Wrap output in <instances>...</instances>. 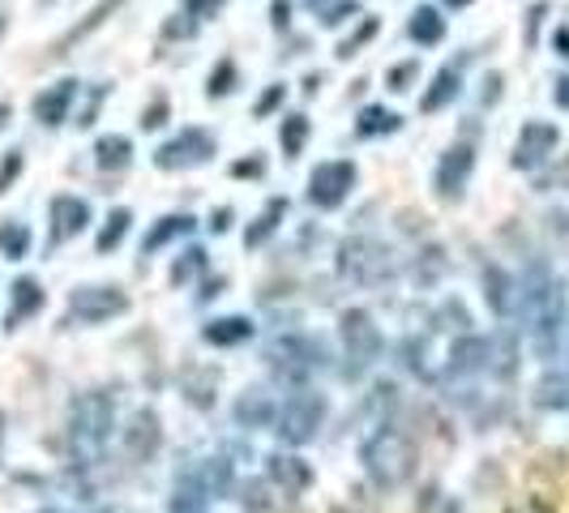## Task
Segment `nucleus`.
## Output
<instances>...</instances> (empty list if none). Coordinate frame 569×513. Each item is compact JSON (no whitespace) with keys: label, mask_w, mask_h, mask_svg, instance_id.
I'll return each mask as SVG.
<instances>
[{"label":"nucleus","mask_w":569,"mask_h":513,"mask_svg":"<svg viewBox=\"0 0 569 513\" xmlns=\"http://www.w3.org/2000/svg\"><path fill=\"white\" fill-rule=\"evenodd\" d=\"M518 317L527 321V334H531L535 351L544 360H553L557 347H561V338H566L569 308H566V287L544 266H531L527 279L518 283Z\"/></svg>","instance_id":"1"},{"label":"nucleus","mask_w":569,"mask_h":513,"mask_svg":"<svg viewBox=\"0 0 569 513\" xmlns=\"http://www.w3.org/2000/svg\"><path fill=\"white\" fill-rule=\"evenodd\" d=\"M112 437V398L108 394H77L69 407V449L81 466L103 458V445Z\"/></svg>","instance_id":"2"},{"label":"nucleus","mask_w":569,"mask_h":513,"mask_svg":"<svg viewBox=\"0 0 569 513\" xmlns=\"http://www.w3.org/2000/svg\"><path fill=\"white\" fill-rule=\"evenodd\" d=\"M364 471L381 484V488H399V484H407L412 479V471H416V445L407 433H399V428H377L372 437L364 440Z\"/></svg>","instance_id":"3"},{"label":"nucleus","mask_w":569,"mask_h":513,"mask_svg":"<svg viewBox=\"0 0 569 513\" xmlns=\"http://www.w3.org/2000/svg\"><path fill=\"white\" fill-rule=\"evenodd\" d=\"M334 266H339L343 279H352V283H359V287H368V283H385V279L394 274V257H390V248L377 244V240H364V235H352V240L339 244Z\"/></svg>","instance_id":"4"},{"label":"nucleus","mask_w":569,"mask_h":513,"mask_svg":"<svg viewBox=\"0 0 569 513\" xmlns=\"http://www.w3.org/2000/svg\"><path fill=\"white\" fill-rule=\"evenodd\" d=\"M356 189V163L352 158H326L308 176V202L317 210H339Z\"/></svg>","instance_id":"5"},{"label":"nucleus","mask_w":569,"mask_h":513,"mask_svg":"<svg viewBox=\"0 0 569 513\" xmlns=\"http://www.w3.org/2000/svg\"><path fill=\"white\" fill-rule=\"evenodd\" d=\"M321 424H326V398H321L317 389H300L283 411H279L275 433H279L283 445H304V440L317 437Z\"/></svg>","instance_id":"6"},{"label":"nucleus","mask_w":569,"mask_h":513,"mask_svg":"<svg viewBox=\"0 0 569 513\" xmlns=\"http://www.w3.org/2000/svg\"><path fill=\"white\" fill-rule=\"evenodd\" d=\"M266 364L275 368L283 381L300 385V381H308V372H313V368L326 364V351H321L313 338L287 334V338H275V343L266 347Z\"/></svg>","instance_id":"7"},{"label":"nucleus","mask_w":569,"mask_h":513,"mask_svg":"<svg viewBox=\"0 0 569 513\" xmlns=\"http://www.w3.org/2000/svg\"><path fill=\"white\" fill-rule=\"evenodd\" d=\"M476 171V146L471 142H454L450 150H441L437 171H432V193L441 202H458L467 193V180Z\"/></svg>","instance_id":"8"},{"label":"nucleus","mask_w":569,"mask_h":513,"mask_svg":"<svg viewBox=\"0 0 569 513\" xmlns=\"http://www.w3.org/2000/svg\"><path fill=\"white\" fill-rule=\"evenodd\" d=\"M214 158V138L206 129H185L176 133L172 142L154 150V167L159 171H189V167H202Z\"/></svg>","instance_id":"9"},{"label":"nucleus","mask_w":569,"mask_h":513,"mask_svg":"<svg viewBox=\"0 0 569 513\" xmlns=\"http://www.w3.org/2000/svg\"><path fill=\"white\" fill-rule=\"evenodd\" d=\"M339 338H343V351H347L356 364H372V360L381 356V347H385L372 312H364V308H347V312L339 317Z\"/></svg>","instance_id":"10"},{"label":"nucleus","mask_w":569,"mask_h":513,"mask_svg":"<svg viewBox=\"0 0 569 513\" xmlns=\"http://www.w3.org/2000/svg\"><path fill=\"white\" fill-rule=\"evenodd\" d=\"M557 142H561L557 125H548V120H527L522 133H518V142H514L509 163H514L518 171H535L540 163H548V154L557 150Z\"/></svg>","instance_id":"11"},{"label":"nucleus","mask_w":569,"mask_h":513,"mask_svg":"<svg viewBox=\"0 0 569 513\" xmlns=\"http://www.w3.org/2000/svg\"><path fill=\"white\" fill-rule=\"evenodd\" d=\"M125 308H129V299L121 287H77L69 295V312L86 325H103V321L121 317Z\"/></svg>","instance_id":"12"},{"label":"nucleus","mask_w":569,"mask_h":513,"mask_svg":"<svg viewBox=\"0 0 569 513\" xmlns=\"http://www.w3.org/2000/svg\"><path fill=\"white\" fill-rule=\"evenodd\" d=\"M73 99H77V81L73 77H61V81H52L48 90H39L35 94V120L39 125H48V129H56V125H65L69 120V107Z\"/></svg>","instance_id":"13"},{"label":"nucleus","mask_w":569,"mask_h":513,"mask_svg":"<svg viewBox=\"0 0 569 513\" xmlns=\"http://www.w3.org/2000/svg\"><path fill=\"white\" fill-rule=\"evenodd\" d=\"M493 368V338H480V334H463L454 347H450V372L454 376H476Z\"/></svg>","instance_id":"14"},{"label":"nucleus","mask_w":569,"mask_h":513,"mask_svg":"<svg viewBox=\"0 0 569 513\" xmlns=\"http://www.w3.org/2000/svg\"><path fill=\"white\" fill-rule=\"evenodd\" d=\"M86 222H90V206L81 197H73V193L52 197V244H65L73 235H81Z\"/></svg>","instance_id":"15"},{"label":"nucleus","mask_w":569,"mask_h":513,"mask_svg":"<svg viewBox=\"0 0 569 513\" xmlns=\"http://www.w3.org/2000/svg\"><path fill=\"white\" fill-rule=\"evenodd\" d=\"M231 420L240 428H270V424H279V407H275V398L266 389H244L236 398V407H231Z\"/></svg>","instance_id":"16"},{"label":"nucleus","mask_w":569,"mask_h":513,"mask_svg":"<svg viewBox=\"0 0 569 513\" xmlns=\"http://www.w3.org/2000/svg\"><path fill=\"white\" fill-rule=\"evenodd\" d=\"M125 449L134 462H146L154 449H159V415L154 411H138L125 428Z\"/></svg>","instance_id":"17"},{"label":"nucleus","mask_w":569,"mask_h":513,"mask_svg":"<svg viewBox=\"0 0 569 513\" xmlns=\"http://www.w3.org/2000/svg\"><path fill=\"white\" fill-rule=\"evenodd\" d=\"M266 475H270L283 492H304V488L313 484V471H308L295 453H270V458H266Z\"/></svg>","instance_id":"18"},{"label":"nucleus","mask_w":569,"mask_h":513,"mask_svg":"<svg viewBox=\"0 0 569 513\" xmlns=\"http://www.w3.org/2000/svg\"><path fill=\"white\" fill-rule=\"evenodd\" d=\"M484 299H489V308H493L497 317L518 312V279H509L501 266H489V270H484Z\"/></svg>","instance_id":"19"},{"label":"nucleus","mask_w":569,"mask_h":513,"mask_svg":"<svg viewBox=\"0 0 569 513\" xmlns=\"http://www.w3.org/2000/svg\"><path fill=\"white\" fill-rule=\"evenodd\" d=\"M407 39L420 43V48H432V43L445 39V17H441L437 4H416V9H412V17H407Z\"/></svg>","instance_id":"20"},{"label":"nucleus","mask_w":569,"mask_h":513,"mask_svg":"<svg viewBox=\"0 0 569 513\" xmlns=\"http://www.w3.org/2000/svg\"><path fill=\"white\" fill-rule=\"evenodd\" d=\"M9 295H13V308H9V317H4V330H17L26 317H35V312L43 308V287H39V279H17Z\"/></svg>","instance_id":"21"},{"label":"nucleus","mask_w":569,"mask_h":513,"mask_svg":"<svg viewBox=\"0 0 569 513\" xmlns=\"http://www.w3.org/2000/svg\"><path fill=\"white\" fill-rule=\"evenodd\" d=\"M134 163V142L125 133H103L94 142V167L99 171H125Z\"/></svg>","instance_id":"22"},{"label":"nucleus","mask_w":569,"mask_h":513,"mask_svg":"<svg viewBox=\"0 0 569 513\" xmlns=\"http://www.w3.org/2000/svg\"><path fill=\"white\" fill-rule=\"evenodd\" d=\"M202 338L211 347H240V343L253 338V321L249 317H214L211 325L202 330Z\"/></svg>","instance_id":"23"},{"label":"nucleus","mask_w":569,"mask_h":513,"mask_svg":"<svg viewBox=\"0 0 569 513\" xmlns=\"http://www.w3.org/2000/svg\"><path fill=\"white\" fill-rule=\"evenodd\" d=\"M458 94H463V77H458V69H441V74L432 77V86L425 90V99H420V112H425V116H437V112L450 107Z\"/></svg>","instance_id":"24"},{"label":"nucleus","mask_w":569,"mask_h":513,"mask_svg":"<svg viewBox=\"0 0 569 513\" xmlns=\"http://www.w3.org/2000/svg\"><path fill=\"white\" fill-rule=\"evenodd\" d=\"M193 227H198V219H193V215H163V219H159L154 227H150V231H146L142 253H159L163 244H172V240L189 235Z\"/></svg>","instance_id":"25"},{"label":"nucleus","mask_w":569,"mask_h":513,"mask_svg":"<svg viewBox=\"0 0 569 513\" xmlns=\"http://www.w3.org/2000/svg\"><path fill=\"white\" fill-rule=\"evenodd\" d=\"M403 129V116L390 112V107H359L356 116V138H385V133H399Z\"/></svg>","instance_id":"26"},{"label":"nucleus","mask_w":569,"mask_h":513,"mask_svg":"<svg viewBox=\"0 0 569 513\" xmlns=\"http://www.w3.org/2000/svg\"><path fill=\"white\" fill-rule=\"evenodd\" d=\"M283 215H287V202H283V197H275V202H270V206H266L257 219L244 227V248H262V244H266V240L279 231Z\"/></svg>","instance_id":"27"},{"label":"nucleus","mask_w":569,"mask_h":513,"mask_svg":"<svg viewBox=\"0 0 569 513\" xmlns=\"http://www.w3.org/2000/svg\"><path fill=\"white\" fill-rule=\"evenodd\" d=\"M129 227H134V210H129V206H116V210L103 219V231H99V240H94V253H116Z\"/></svg>","instance_id":"28"},{"label":"nucleus","mask_w":569,"mask_h":513,"mask_svg":"<svg viewBox=\"0 0 569 513\" xmlns=\"http://www.w3.org/2000/svg\"><path fill=\"white\" fill-rule=\"evenodd\" d=\"M535 402H540L544 411H561V407H569V372H548V376H540Z\"/></svg>","instance_id":"29"},{"label":"nucleus","mask_w":569,"mask_h":513,"mask_svg":"<svg viewBox=\"0 0 569 513\" xmlns=\"http://www.w3.org/2000/svg\"><path fill=\"white\" fill-rule=\"evenodd\" d=\"M26 253H30V227L17 219H4L0 222V257L22 261Z\"/></svg>","instance_id":"30"},{"label":"nucleus","mask_w":569,"mask_h":513,"mask_svg":"<svg viewBox=\"0 0 569 513\" xmlns=\"http://www.w3.org/2000/svg\"><path fill=\"white\" fill-rule=\"evenodd\" d=\"M308 138H313V125H308V116H304V112L287 116L283 133H279V142H283L287 158H300V154H304V146H308Z\"/></svg>","instance_id":"31"},{"label":"nucleus","mask_w":569,"mask_h":513,"mask_svg":"<svg viewBox=\"0 0 569 513\" xmlns=\"http://www.w3.org/2000/svg\"><path fill=\"white\" fill-rule=\"evenodd\" d=\"M206 274V248H185L180 257H176V266H172V283L176 287H185V283H193V279H202Z\"/></svg>","instance_id":"32"},{"label":"nucleus","mask_w":569,"mask_h":513,"mask_svg":"<svg viewBox=\"0 0 569 513\" xmlns=\"http://www.w3.org/2000/svg\"><path fill=\"white\" fill-rule=\"evenodd\" d=\"M121 4H125V0H99V4H94V9H90V13H86V17H81V22H77V26H73L69 35H65V39H61V48H73V43H77V39H86V35H90V30H94V26H103V22H108V13H116V9H121Z\"/></svg>","instance_id":"33"},{"label":"nucleus","mask_w":569,"mask_h":513,"mask_svg":"<svg viewBox=\"0 0 569 513\" xmlns=\"http://www.w3.org/2000/svg\"><path fill=\"white\" fill-rule=\"evenodd\" d=\"M193 479H198V475H193ZM206 497H211V492H206L202 484H198V488L180 484V492L172 497V513H202L206 510Z\"/></svg>","instance_id":"34"},{"label":"nucleus","mask_w":569,"mask_h":513,"mask_svg":"<svg viewBox=\"0 0 569 513\" xmlns=\"http://www.w3.org/2000/svg\"><path fill=\"white\" fill-rule=\"evenodd\" d=\"M231 86H236V61H218L211 81H206V94H211V99H227Z\"/></svg>","instance_id":"35"},{"label":"nucleus","mask_w":569,"mask_h":513,"mask_svg":"<svg viewBox=\"0 0 569 513\" xmlns=\"http://www.w3.org/2000/svg\"><path fill=\"white\" fill-rule=\"evenodd\" d=\"M377 30H381V22H377V17H364V26H359L356 35H352L347 43H339V56H343V61H352V56H356L368 39H377Z\"/></svg>","instance_id":"36"},{"label":"nucleus","mask_w":569,"mask_h":513,"mask_svg":"<svg viewBox=\"0 0 569 513\" xmlns=\"http://www.w3.org/2000/svg\"><path fill=\"white\" fill-rule=\"evenodd\" d=\"M416 77H420V61H399V65L385 74V86H390L394 94H403V90H407Z\"/></svg>","instance_id":"37"},{"label":"nucleus","mask_w":569,"mask_h":513,"mask_svg":"<svg viewBox=\"0 0 569 513\" xmlns=\"http://www.w3.org/2000/svg\"><path fill=\"white\" fill-rule=\"evenodd\" d=\"M283 99H287V86H270V90L253 103V120H266L270 112H279V107H283Z\"/></svg>","instance_id":"38"},{"label":"nucleus","mask_w":569,"mask_h":513,"mask_svg":"<svg viewBox=\"0 0 569 513\" xmlns=\"http://www.w3.org/2000/svg\"><path fill=\"white\" fill-rule=\"evenodd\" d=\"M167 120H172V103L159 94V99H154V103H150V107L142 112V129H150V133H154V129H163Z\"/></svg>","instance_id":"39"},{"label":"nucleus","mask_w":569,"mask_h":513,"mask_svg":"<svg viewBox=\"0 0 569 513\" xmlns=\"http://www.w3.org/2000/svg\"><path fill=\"white\" fill-rule=\"evenodd\" d=\"M193 30H198V22H193L189 13H176L172 22H163V35H167V39H189Z\"/></svg>","instance_id":"40"},{"label":"nucleus","mask_w":569,"mask_h":513,"mask_svg":"<svg viewBox=\"0 0 569 513\" xmlns=\"http://www.w3.org/2000/svg\"><path fill=\"white\" fill-rule=\"evenodd\" d=\"M356 9H359L356 0H334V4H326L321 26H339V22H347V13H356Z\"/></svg>","instance_id":"41"},{"label":"nucleus","mask_w":569,"mask_h":513,"mask_svg":"<svg viewBox=\"0 0 569 513\" xmlns=\"http://www.w3.org/2000/svg\"><path fill=\"white\" fill-rule=\"evenodd\" d=\"M17 171H22V150H9V154H4V167H0V193L17 180Z\"/></svg>","instance_id":"42"},{"label":"nucleus","mask_w":569,"mask_h":513,"mask_svg":"<svg viewBox=\"0 0 569 513\" xmlns=\"http://www.w3.org/2000/svg\"><path fill=\"white\" fill-rule=\"evenodd\" d=\"M223 4H227V0H185V13H189L193 22H202V17H214Z\"/></svg>","instance_id":"43"},{"label":"nucleus","mask_w":569,"mask_h":513,"mask_svg":"<svg viewBox=\"0 0 569 513\" xmlns=\"http://www.w3.org/2000/svg\"><path fill=\"white\" fill-rule=\"evenodd\" d=\"M501 94V74H489L484 77V103H497Z\"/></svg>","instance_id":"44"},{"label":"nucleus","mask_w":569,"mask_h":513,"mask_svg":"<svg viewBox=\"0 0 569 513\" xmlns=\"http://www.w3.org/2000/svg\"><path fill=\"white\" fill-rule=\"evenodd\" d=\"M557 107H569V77H557V90H553Z\"/></svg>","instance_id":"45"},{"label":"nucleus","mask_w":569,"mask_h":513,"mask_svg":"<svg viewBox=\"0 0 569 513\" xmlns=\"http://www.w3.org/2000/svg\"><path fill=\"white\" fill-rule=\"evenodd\" d=\"M211 227H214V231H227V227H231V210H214Z\"/></svg>","instance_id":"46"},{"label":"nucleus","mask_w":569,"mask_h":513,"mask_svg":"<svg viewBox=\"0 0 569 513\" xmlns=\"http://www.w3.org/2000/svg\"><path fill=\"white\" fill-rule=\"evenodd\" d=\"M275 26L287 30V0H275Z\"/></svg>","instance_id":"47"},{"label":"nucleus","mask_w":569,"mask_h":513,"mask_svg":"<svg viewBox=\"0 0 569 513\" xmlns=\"http://www.w3.org/2000/svg\"><path fill=\"white\" fill-rule=\"evenodd\" d=\"M231 176H257V163H240V167H231Z\"/></svg>","instance_id":"48"},{"label":"nucleus","mask_w":569,"mask_h":513,"mask_svg":"<svg viewBox=\"0 0 569 513\" xmlns=\"http://www.w3.org/2000/svg\"><path fill=\"white\" fill-rule=\"evenodd\" d=\"M557 48H561V56H569V30H557Z\"/></svg>","instance_id":"49"},{"label":"nucleus","mask_w":569,"mask_h":513,"mask_svg":"<svg viewBox=\"0 0 569 513\" xmlns=\"http://www.w3.org/2000/svg\"><path fill=\"white\" fill-rule=\"evenodd\" d=\"M441 4H445V9H467L471 0H441Z\"/></svg>","instance_id":"50"},{"label":"nucleus","mask_w":569,"mask_h":513,"mask_svg":"<svg viewBox=\"0 0 569 513\" xmlns=\"http://www.w3.org/2000/svg\"><path fill=\"white\" fill-rule=\"evenodd\" d=\"M4 120H9V103H0V129H4Z\"/></svg>","instance_id":"51"},{"label":"nucleus","mask_w":569,"mask_h":513,"mask_svg":"<svg viewBox=\"0 0 569 513\" xmlns=\"http://www.w3.org/2000/svg\"><path fill=\"white\" fill-rule=\"evenodd\" d=\"M39 4H52V0H39Z\"/></svg>","instance_id":"52"},{"label":"nucleus","mask_w":569,"mask_h":513,"mask_svg":"<svg viewBox=\"0 0 569 513\" xmlns=\"http://www.w3.org/2000/svg\"><path fill=\"white\" fill-rule=\"evenodd\" d=\"M43 513H56V510H43Z\"/></svg>","instance_id":"53"}]
</instances>
